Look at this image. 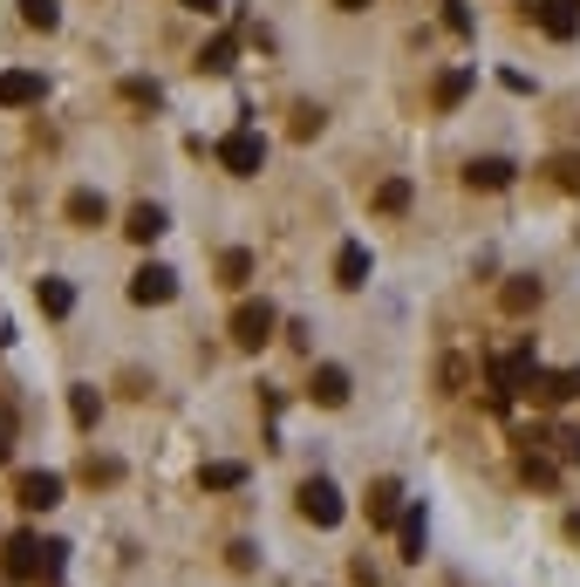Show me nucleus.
<instances>
[{"label": "nucleus", "mask_w": 580, "mask_h": 587, "mask_svg": "<svg viewBox=\"0 0 580 587\" xmlns=\"http://www.w3.org/2000/svg\"><path fill=\"white\" fill-rule=\"evenodd\" d=\"M62 540H35V533H14L8 553H0V567H8V580H55L62 574Z\"/></svg>", "instance_id": "f257e3e1"}, {"label": "nucleus", "mask_w": 580, "mask_h": 587, "mask_svg": "<svg viewBox=\"0 0 580 587\" xmlns=\"http://www.w3.org/2000/svg\"><path fill=\"white\" fill-rule=\"evenodd\" d=\"M294 499H300V519H308V526H321V533L348 519L342 485H335V478H321V472H314V478H300V492H294Z\"/></svg>", "instance_id": "f03ea898"}, {"label": "nucleus", "mask_w": 580, "mask_h": 587, "mask_svg": "<svg viewBox=\"0 0 580 587\" xmlns=\"http://www.w3.org/2000/svg\"><path fill=\"white\" fill-rule=\"evenodd\" d=\"M212 158H219V171L254 178V171L267 164V137L254 131V123H239V131H225V137H219V150H212Z\"/></svg>", "instance_id": "7ed1b4c3"}, {"label": "nucleus", "mask_w": 580, "mask_h": 587, "mask_svg": "<svg viewBox=\"0 0 580 587\" xmlns=\"http://www.w3.org/2000/svg\"><path fill=\"white\" fill-rule=\"evenodd\" d=\"M273 328H281V308H273V301H254V294H246L239 308H233V342H239V348H267Z\"/></svg>", "instance_id": "20e7f679"}, {"label": "nucleus", "mask_w": 580, "mask_h": 587, "mask_svg": "<svg viewBox=\"0 0 580 587\" xmlns=\"http://www.w3.org/2000/svg\"><path fill=\"white\" fill-rule=\"evenodd\" d=\"M131 301H137V308H164V301H178V273L158 267V260H144L131 273Z\"/></svg>", "instance_id": "39448f33"}, {"label": "nucleus", "mask_w": 580, "mask_h": 587, "mask_svg": "<svg viewBox=\"0 0 580 587\" xmlns=\"http://www.w3.org/2000/svg\"><path fill=\"white\" fill-rule=\"evenodd\" d=\"M14 499L28 505V513H55V505H62V472H21Z\"/></svg>", "instance_id": "423d86ee"}, {"label": "nucleus", "mask_w": 580, "mask_h": 587, "mask_svg": "<svg viewBox=\"0 0 580 587\" xmlns=\"http://www.w3.org/2000/svg\"><path fill=\"white\" fill-rule=\"evenodd\" d=\"M533 21L546 41H573L580 35V0H533Z\"/></svg>", "instance_id": "0eeeda50"}, {"label": "nucleus", "mask_w": 580, "mask_h": 587, "mask_svg": "<svg viewBox=\"0 0 580 587\" xmlns=\"http://www.w3.org/2000/svg\"><path fill=\"white\" fill-rule=\"evenodd\" d=\"M526 396L546 403V411H560V403H573V396H580V369H540L533 382H526Z\"/></svg>", "instance_id": "6e6552de"}, {"label": "nucleus", "mask_w": 580, "mask_h": 587, "mask_svg": "<svg viewBox=\"0 0 580 587\" xmlns=\"http://www.w3.org/2000/svg\"><path fill=\"white\" fill-rule=\"evenodd\" d=\"M348 390H356V382H348V369H342V363H321V369L308 376V396L321 403V411H342Z\"/></svg>", "instance_id": "1a4fd4ad"}, {"label": "nucleus", "mask_w": 580, "mask_h": 587, "mask_svg": "<svg viewBox=\"0 0 580 587\" xmlns=\"http://www.w3.org/2000/svg\"><path fill=\"white\" fill-rule=\"evenodd\" d=\"M335 288H342V294L369 288V246H362V240H342V246H335Z\"/></svg>", "instance_id": "9d476101"}, {"label": "nucleus", "mask_w": 580, "mask_h": 587, "mask_svg": "<svg viewBox=\"0 0 580 587\" xmlns=\"http://www.w3.org/2000/svg\"><path fill=\"white\" fill-rule=\"evenodd\" d=\"M513 178H519L513 158H471V164H465V185H471V192H506Z\"/></svg>", "instance_id": "9b49d317"}, {"label": "nucleus", "mask_w": 580, "mask_h": 587, "mask_svg": "<svg viewBox=\"0 0 580 587\" xmlns=\"http://www.w3.org/2000/svg\"><path fill=\"white\" fill-rule=\"evenodd\" d=\"M28 103H41V75L35 69H8L0 75V110H28Z\"/></svg>", "instance_id": "f8f14e48"}, {"label": "nucleus", "mask_w": 580, "mask_h": 587, "mask_svg": "<svg viewBox=\"0 0 580 587\" xmlns=\"http://www.w3.org/2000/svg\"><path fill=\"white\" fill-rule=\"evenodd\" d=\"M35 301H41L48 321H69V315H75V288H69L62 273H41V280H35Z\"/></svg>", "instance_id": "ddd939ff"}, {"label": "nucleus", "mask_w": 580, "mask_h": 587, "mask_svg": "<svg viewBox=\"0 0 580 587\" xmlns=\"http://www.w3.org/2000/svg\"><path fill=\"white\" fill-rule=\"evenodd\" d=\"M540 301H546V288H540L533 273H513L506 288H498V308H506V315H533Z\"/></svg>", "instance_id": "4468645a"}, {"label": "nucleus", "mask_w": 580, "mask_h": 587, "mask_svg": "<svg viewBox=\"0 0 580 587\" xmlns=\"http://www.w3.org/2000/svg\"><path fill=\"white\" fill-rule=\"evenodd\" d=\"M369 519H375V526H396V519H403V485H396V478H375V485H369Z\"/></svg>", "instance_id": "2eb2a0df"}, {"label": "nucleus", "mask_w": 580, "mask_h": 587, "mask_svg": "<svg viewBox=\"0 0 580 587\" xmlns=\"http://www.w3.org/2000/svg\"><path fill=\"white\" fill-rule=\"evenodd\" d=\"M164 206H150V198H144V206H131V219H123V233H131L137 246H150V240H164Z\"/></svg>", "instance_id": "dca6fc26"}, {"label": "nucleus", "mask_w": 580, "mask_h": 587, "mask_svg": "<svg viewBox=\"0 0 580 587\" xmlns=\"http://www.w3.org/2000/svg\"><path fill=\"white\" fill-rule=\"evenodd\" d=\"M396 540H403V560H423V540H431V519H423V505H403Z\"/></svg>", "instance_id": "f3484780"}, {"label": "nucleus", "mask_w": 580, "mask_h": 587, "mask_svg": "<svg viewBox=\"0 0 580 587\" xmlns=\"http://www.w3.org/2000/svg\"><path fill=\"white\" fill-rule=\"evenodd\" d=\"M62 212H69V225H103V219H110V198L83 185V192H69V206H62Z\"/></svg>", "instance_id": "a211bd4d"}, {"label": "nucleus", "mask_w": 580, "mask_h": 587, "mask_svg": "<svg viewBox=\"0 0 580 587\" xmlns=\"http://www.w3.org/2000/svg\"><path fill=\"white\" fill-rule=\"evenodd\" d=\"M471 83H478V69H444L437 75V110H458L471 96Z\"/></svg>", "instance_id": "6ab92c4d"}, {"label": "nucleus", "mask_w": 580, "mask_h": 587, "mask_svg": "<svg viewBox=\"0 0 580 587\" xmlns=\"http://www.w3.org/2000/svg\"><path fill=\"white\" fill-rule=\"evenodd\" d=\"M198 485H206V492H239V485H246V465H233V457H212V465L198 472Z\"/></svg>", "instance_id": "aec40b11"}, {"label": "nucleus", "mask_w": 580, "mask_h": 587, "mask_svg": "<svg viewBox=\"0 0 580 587\" xmlns=\"http://www.w3.org/2000/svg\"><path fill=\"white\" fill-rule=\"evenodd\" d=\"M69 417L83 424V430H96V417H103V396H96V382H75V390H69Z\"/></svg>", "instance_id": "412c9836"}, {"label": "nucleus", "mask_w": 580, "mask_h": 587, "mask_svg": "<svg viewBox=\"0 0 580 587\" xmlns=\"http://www.w3.org/2000/svg\"><path fill=\"white\" fill-rule=\"evenodd\" d=\"M233 56H239V48H233V35L206 41V48H198V75H233Z\"/></svg>", "instance_id": "4be33fe9"}, {"label": "nucleus", "mask_w": 580, "mask_h": 587, "mask_svg": "<svg viewBox=\"0 0 580 587\" xmlns=\"http://www.w3.org/2000/svg\"><path fill=\"white\" fill-rule=\"evenodd\" d=\"M21 21L41 28V35H55L62 28V0H21Z\"/></svg>", "instance_id": "5701e85b"}, {"label": "nucleus", "mask_w": 580, "mask_h": 587, "mask_svg": "<svg viewBox=\"0 0 580 587\" xmlns=\"http://www.w3.org/2000/svg\"><path fill=\"white\" fill-rule=\"evenodd\" d=\"M219 280H225V288H246V280H254V253H246V246L219 253Z\"/></svg>", "instance_id": "b1692460"}, {"label": "nucleus", "mask_w": 580, "mask_h": 587, "mask_svg": "<svg viewBox=\"0 0 580 587\" xmlns=\"http://www.w3.org/2000/svg\"><path fill=\"white\" fill-rule=\"evenodd\" d=\"M410 206V178H383L375 185V212H403Z\"/></svg>", "instance_id": "393cba45"}, {"label": "nucleus", "mask_w": 580, "mask_h": 587, "mask_svg": "<svg viewBox=\"0 0 580 587\" xmlns=\"http://www.w3.org/2000/svg\"><path fill=\"white\" fill-rule=\"evenodd\" d=\"M83 478H89V485H116L123 465H116V457H96V451H89V457H83Z\"/></svg>", "instance_id": "a878e982"}, {"label": "nucleus", "mask_w": 580, "mask_h": 587, "mask_svg": "<svg viewBox=\"0 0 580 587\" xmlns=\"http://www.w3.org/2000/svg\"><path fill=\"white\" fill-rule=\"evenodd\" d=\"M519 472H526V485H553V478H560V472H553L540 451H526V457H519Z\"/></svg>", "instance_id": "bb28decb"}, {"label": "nucleus", "mask_w": 580, "mask_h": 587, "mask_svg": "<svg viewBox=\"0 0 580 587\" xmlns=\"http://www.w3.org/2000/svg\"><path fill=\"white\" fill-rule=\"evenodd\" d=\"M123 96H131V103H150V110L164 103V89H158V83H144V75H131V83H123Z\"/></svg>", "instance_id": "cd10ccee"}, {"label": "nucleus", "mask_w": 580, "mask_h": 587, "mask_svg": "<svg viewBox=\"0 0 580 587\" xmlns=\"http://www.w3.org/2000/svg\"><path fill=\"white\" fill-rule=\"evenodd\" d=\"M444 28L451 35H471V8H465V0H444Z\"/></svg>", "instance_id": "c85d7f7f"}, {"label": "nucleus", "mask_w": 580, "mask_h": 587, "mask_svg": "<svg viewBox=\"0 0 580 587\" xmlns=\"http://www.w3.org/2000/svg\"><path fill=\"white\" fill-rule=\"evenodd\" d=\"M553 178H560L567 192H580V158H553Z\"/></svg>", "instance_id": "c756f323"}, {"label": "nucleus", "mask_w": 580, "mask_h": 587, "mask_svg": "<svg viewBox=\"0 0 580 587\" xmlns=\"http://www.w3.org/2000/svg\"><path fill=\"white\" fill-rule=\"evenodd\" d=\"M553 444H560L567 465H580V430H553Z\"/></svg>", "instance_id": "7c9ffc66"}, {"label": "nucleus", "mask_w": 580, "mask_h": 587, "mask_svg": "<svg viewBox=\"0 0 580 587\" xmlns=\"http://www.w3.org/2000/svg\"><path fill=\"white\" fill-rule=\"evenodd\" d=\"M178 8H192V14H219V0H178Z\"/></svg>", "instance_id": "2f4dec72"}, {"label": "nucleus", "mask_w": 580, "mask_h": 587, "mask_svg": "<svg viewBox=\"0 0 580 587\" xmlns=\"http://www.w3.org/2000/svg\"><path fill=\"white\" fill-rule=\"evenodd\" d=\"M8 457H14V444H8V417H0V465H8Z\"/></svg>", "instance_id": "473e14b6"}, {"label": "nucleus", "mask_w": 580, "mask_h": 587, "mask_svg": "<svg viewBox=\"0 0 580 587\" xmlns=\"http://www.w3.org/2000/svg\"><path fill=\"white\" fill-rule=\"evenodd\" d=\"M335 8H342V14H362V8H369V0H335Z\"/></svg>", "instance_id": "72a5a7b5"}]
</instances>
